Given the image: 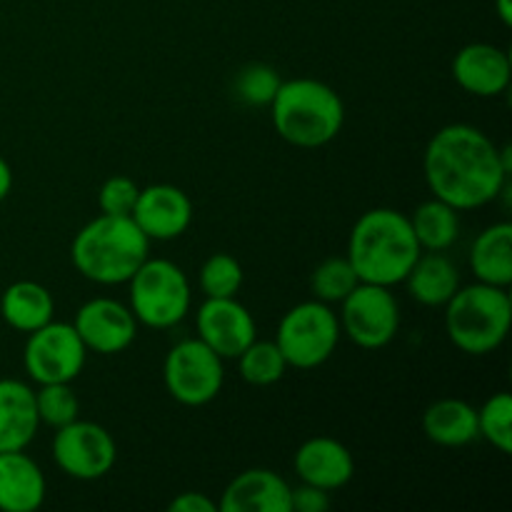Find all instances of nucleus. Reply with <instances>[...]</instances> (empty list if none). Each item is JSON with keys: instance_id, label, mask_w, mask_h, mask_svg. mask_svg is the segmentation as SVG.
<instances>
[{"instance_id": "obj_13", "label": "nucleus", "mask_w": 512, "mask_h": 512, "mask_svg": "<svg viewBox=\"0 0 512 512\" xmlns=\"http://www.w3.org/2000/svg\"><path fill=\"white\" fill-rule=\"evenodd\" d=\"M195 330L223 360H235L258 338L253 313L238 298H205L195 313Z\"/></svg>"}, {"instance_id": "obj_19", "label": "nucleus", "mask_w": 512, "mask_h": 512, "mask_svg": "<svg viewBox=\"0 0 512 512\" xmlns=\"http://www.w3.org/2000/svg\"><path fill=\"white\" fill-rule=\"evenodd\" d=\"M40 430L35 390L15 378H0V453L25 450Z\"/></svg>"}, {"instance_id": "obj_17", "label": "nucleus", "mask_w": 512, "mask_h": 512, "mask_svg": "<svg viewBox=\"0 0 512 512\" xmlns=\"http://www.w3.org/2000/svg\"><path fill=\"white\" fill-rule=\"evenodd\" d=\"M293 488L268 468H250L225 485L218 512H290Z\"/></svg>"}, {"instance_id": "obj_22", "label": "nucleus", "mask_w": 512, "mask_h": 512, "mask_svg": "<svg viewBox=\"0 0 512 512\" xmlns=\"http://www.w3.org/2000/svg\"><path fill=\"white\" fill-rule=\"evenodd\" d=\"M0 318L18 333H33L55 318V298L35 280H18L0 290Z\"/></svg>"}, {"instance_id": "obj_23", "label": "nucleus", "mask_w": 512, "mask_h": 512, "mask_svg": "<svg viewBox=\"0 0 512 512\" xmlns=\"http://www.w3.org/2000/svg\"><path fill=\"white\" fill-rule=\"evenodd\" d=\"M470 270L478 283L510 288L512 283V225L508 220L480 230L470 248Z\"/></svg>"}, {"instance_id": "obj_18", "label": "nucleus", "mask_w": 512, "mask_h": 512, "mask_svg": "<svg viewBox=\"0 0 512 512\" xmlns=\"http://www.w3.org/2000/svg\"><path fill=\"white\" fill-rule=\"evenodd\" d=\"M45 493L43 468L25 450L0 453V510L35 512L43 508Z\"/></svg>"}, {"instance_id": "obj_31", "label": "nucleus", "mask_w": 512, "mask_h": 512, "mask_svg": "<svg viewBox=\"0 0 512 512\" xmlns=\"http://www.w3.org/2000/svg\"><path fill=\"white\" fill-rule=\"evenodd\" d=\"M140 185L128 175H113L98 190V208L103 215H130L138 200Z\"/></svg>"}, {"instance_id": "obj_4", "label": "nucleus", "mask_w": 512, "mask_h": 512, "mask_svg": "<svg viewBox=\"0 0 512 512\" xmlns=\"http://www.w3.org/2000/svg\"><path fill=\"white\" fill-rule=\"evenodd\" d=\"M268 108L275 133L295 148H323L345 125L338 90L315 78L283 80Z\"/></svg>"}, {"instance_id": "obj_21", "label": "nucleus", "mask_w": 512, "mask_h": 512, "mask_svg": "<svg viewBox=\"0 0 512 512\" xmlns=\"http://www.w3.org/2000/svg\"><path fill=\"white\" fill-rule=\"evenodd\" d=\"M403 283L415 303L443 308L460 288V270L445 253H420Z\"/></svg>"}, {"instance_id": "obj_35", "label": "nucleus", "mask_w": 512, "mask_h": 512, "mask_svg": "<svg viewBox=\"0 0 512 512\" xmlns=\"http://www.w3.org/2000/svg\"><path fill=\"white\" fill-rule=\"evenodd\" d=\"M495 10H498V18L505 28L512 25V0H495Z\"/></svg>"}, {"instance_id": "obj_8", "label": "nucleus", "mask_w": 512, "mask_h": 512, "mask_svg": "<svg viewBox=\"0 0 512 512\" xmlns=\"http://www.w3.org/2000/svg\"><path fill=\"white\" fill-rule=\"evenodd\" d=\"M225 383V360L200 338L175 343L163 360V385L175 403L203 408L213 403Z\"/></svg>"}, {"instance_id": "obj_34", "label": "nucleus", "mask_w": 512, "mask_h": 512, "mask_svg": "<svg viewBox=\"0 0 512 512\" xmlns=\"http://www.w3.org/2000/svg\"><path fill=\"white\" fill-rule=\"evenodd\" d=\"M10 190H13V168H10L8 160L0 155V203L8 198Z\"/></svg>"}, {"instance_id": "obj_9", "label": "nucleus", "mask_w": 512, "mask_h": 512, "mask_svg": "<svg viewBox=\"0 0 512 512\" xmlns=\"http://www.w3.org/2000/svg\"><path fill=\"white\" fill-rule=\"evenodd\" d=\"M340 333L363 350H380L400 330V303L393 288L358 283L340 303Z\"/></svg>"}, {"instance_id": "obj_6", "label": "nucleus", "mask_w": 512, "mask_h": 512, "mask_svg": "<svg viewBox=\"0 0 512 512\" xmlns=\"http://www.w3.org/2000/svg\"><path fill=\"white\" fill-rule=\"evenodd\" d=\"M128 308L138 325L170 330L183 323L193 305V290L185 270L168 258H145L128 280Z\"/></svg>"}, {"instance_id": "obj_10", "label": "nucleus", "mask_w": 512, "mask_h": 512, "mask_svg": "<svg viewBox=\"0 0 512 512\" xmlns=\"http://www.w3.org/2000/svg\"><path fill=\"white\" fill-rule=\"evenodd\" d=\"M88 348L73 323L50 320L43 328L28 333L23 348L25 375L35 385L73 383L85 368Z\"/></svg>"}, {"instance_id": "obj_16", "label": "nucleus", "mask_w": 512, "mask_h": 512, "mask_svg": "<svg viewBox=\"0 0 512 512\" xmlns=\"http://www.w3.org/2000/svg\"><path fill=\"white\" fill-rule=\"evenodd\" d=\"M293 468L300 483L335 493L353 480L355 460L340 440L330 435H315L295 450Z\"/></svg>"}, {"instance_id": "obj_33", "label": "nucleus", "mask_w": 512, "mask_h": 512, "mask_svg": "<svg viewBox=\"0 0 512 512\" xmlns=\"http://www.w3.org/2000/svg\"><path fill=\"white\" fill-rule=\"evenodd\" d=\"M170 512H218V503L205 493H180L170 500Z\"/></svg>"}, {"instance_id": "obj_2", "label": "nucleus", "mask_w": 512, "mask_h": 512, "mask_svg": "<svg viewBox=\"0 0 512 512\" xmlns=\"http://www.w3.org/2000/svg\"><path fill=\"white\" fill-rule=\"evenodd\" d=\"M420 253L423 250L408 215L395 208H373L355 220L345 258L360 283L395 288L403 283Z\"/></svg>"}, {"instance_id": "obj_30", "label": "nucleus", "mask_w": 512, "mask_h": 512, "mask_svg": "<svg viewBox=\"0 0 512 512\" xmlns=\"http://www.w3.org/2000/svg\"><path fill=\"white\" fill-rule=\"evenodd\" d=\"M280 75L278 70L270 68L265 63H253L245 65L243 70L235 78L233 90L245 105H255V108H268L270 100L275 98L280 88Z\"/></svg>"}, {"instance_id": "obj_7", "label": "nucleus", "mask_w": 512, "mask_h": 512, "mask_svg": "<svg viewBox=\"0 0 512 512\" xmlns=\"http://www.w3.org/2000/svg\"><path fill=\"white\" fill-rule=\"evenodd\" d=\"M340 338L343 333H340V320L333 305L313 298L293 305L280 318L275 345L283 353L288 368L315 370L333 358Z\"/></svg>"}, {"instance_id": "obj_20", "label": "nucleus", "mask_w": 512, "mask_h": 512, "mask_svg": "<svg viewBox=\"0 0 512 512\" xmlns=\"http://www.w3.org/2000/svg\"><path fill=\"white\" fill-rule=\"evenodd\" d=\"M423 433L440 448H465L478 440V408L460 398H440L423 413Z\"/></svg>"}, {"instance_id": "obj_28", "label": "nucleus", "mask_w": 512, "mask_h": 512, "mask_svg": "<svg viewBox=\"0 0 512 512\" xmlns=\"http://www.w3.org/2000/svg\"><path fill=\"white\" fill-rule=\"evenodd\" d=\"M243 265L228 253H215L200 265L198 285L205 298H238L243 288Z\"/></svg>"}, {"instance_id": "obj_24", "label": "nucleus", "mask_w": 512, "mask_h": 512, "mask_svg": "<svg viewBox=\"0 0 512 512\" xmlns=\"http://www.w3.org/2000/svg\"><path fill=\"white\" fill-rule=\"evenodd\" d=\"M413 233L423 253H445L460 238V210L440 198H430L420 203L408 215Z\"/></svg>"}, {"instance_id": "obj_14", "label": "nucleus", "mask_w": 512, "mask_h": 512, "mask_svg": "<svg viewBox=\"0 0 512 512\" xmlns=\"http://www.w3.org/2000/svg\"><path fill=\"white\" fill-rule=\"evenodd\" d=\"M130 218L150 243H168L193 225V200L178 185L155 183L140 188Z\"/></svg>"}, {"instance_id": "obj_27", "label": "nucleus", "mask_w": 512, "mask_h": 512, "mask_svg": "<svg viewBox=\"0 0 512 512\" xmlns=\"http://www.w3.org/2000/svg\"><path fill=\"white\" fill-rule=\"evenodd\" d=\"M478 438L493 445L498 453H512V398L495 393L478 408Z\"/></svg>"}, {"instance_id": "obj_5", "label": "nucleus", "mask_w": 512, "mask_h": 512, "mask_svg": "<svg viewBox=\"0 0 512 512\" xmlns=\"http://www.w3.org/2000/svg\"><path fill=\"white\" fill-rule=\"evenodd\" d=\"M445 308V333L465 355L483 358L508 340L512 298L508 288L488 283L460 285Z\"/></svg>"}, {"instance_id": "obj_11", "label": "nucleus", "mask_w": 512, "mask_h": 512, "mask_svg": "<svg viewBox=\"0 0 512 512\" xmlns=\"http://www.w3.org/2000/svg\"><path fill=\"white\" fill-rule=\"evenodd\" d=\"M53 460L68 478L93 483L113 473L118 463V445L115 438L93 420L75 418L53 435Z\"/></svg>"}, {"instance_id": "obj_32", "label": "nucleus", "mask_w": 512, "mask_h": 512, "mask_svg": "<svg viewBox=\"0 0 512 512\" xmlns=\"http://www.w3.org/2000/svg\"><path fill=\"white\" fill-rule=\"evenodd\" d=\"M333 505L330 493L315 485L300 483L293 488V498H290V512H325Z\"/></svg>"}, {"instance_id": "obj_26", "label": "nucleus", "mask_w": 512, "mask_h": 512, "mask_svg": "<svg viewBox=\"0 0 512 512\" xmlns=\"http://www.w3.org/2000/svg\"><path fill=\"white\" fill-rule=\"evenodd\" d=\"M360 283L358 273L353 270L345 255L325 258L310 275V290L313 298L325 305H340L350 295V290Z\"/></svg>"}, {"instance_id": "obj_29", "label": "nucleus", "mask_w": 512, "mask_h": 512, "mask_svg": "<svg viewBox=\"0 0 512 512\" xmlns=\"http://www.w3.org/2000/svg\"><path fill=\"white\" fill-rule=\"evenodd\" d=\"M35 408H38L40 425H48L53 430L80 418V400L75 395L73 383L38 385L35 388Z\"/></svg>"}, {"instance_id": "obj_1", "label": "nucleus", "mask_w": 512, "mask_h": 512, "mask_svg": "<svg viewBox=\"0 0 512 512\" xmlns=\"http://www.w3.org/2000/svg\"><path fill=\"white\" fill-rule=\"evenodd\" d=\"M510 170V145L498 148L488 133L468 123L440 128L423 153V175L430 195L460 213L485 208L505 195Z\"/></svg>"}, {"instance_id": "obj_3", "label": "nucleus", "mask_w": 512, "mask_h": 512, "mask_svg": "<svg viewBox=\"0 0 512 512\" xmlns=\"http://www.w3.org/2000/svg\"><path fill=\"white\" fill-rule=\"evenodd\" d=\"M148 253L150 240L130 215L100 213L70 243L73 268L95 285H125Z\"/></svg>"}, {"instance_id": "obj_12", "label": "nucleus", "mask_w": 512, "mask_h": 512, "mask_svg": "<svg viewBox=\"0 0 512 512\" xmlns=\"http://www.w3.org/2000/svg\"><path fill=\"white\" fill-rule=\"evenodd\" d=\"M73 328L88 353L118 355L125 353L138 338V320L128 303L115 298H90L75 313Z\"/></svg>"}, {"instance_id": "obj_25", "label": "nucleus", "mask_w": 512, "mask_h": 512, "mask_svg": "<svg viewBox=\"0 0 512 512\" xmlns=\"http://www.w3.org/2000/svg\"><path fill=\"white\" fill-rule=\"evenodd\" d=\"M235 360H238L240 378L248 385H258V388L280 383L283 375L288 373V363H285L275 340L255 338Z\"/></svg>"}, {"instance_id": "obj_15", "label": "nucleus", "mask_w": 512, "mask_h": 512, "mask_svg": "<svg viewBox=\"0 0 512 512\" xmlns=\"http://www.w3.org/2000/svg\"><path fill=\"white\" fill-rule=\"evenodd\" d=\"M453 78L475 98H498L510 88V55L493 43H468L455 53Z\"/></svg>"}]
</instances>
